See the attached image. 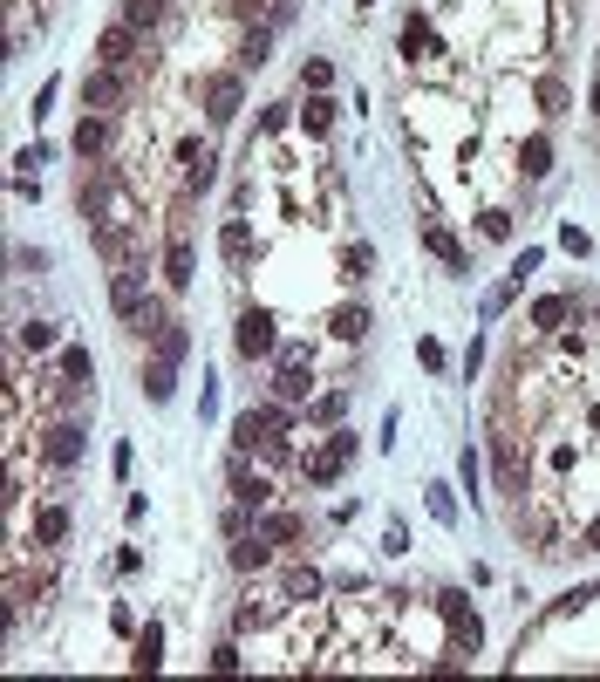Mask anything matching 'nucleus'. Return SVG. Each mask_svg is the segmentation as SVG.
<instances>
[{"label":"nucleus","mask_w":600,"mask_h":682,"mask_svg":"<svg viewBox=\"0 0 600 682\" xmlns=\"http://www.w3.org/2000/svg\"><path fill=\"white\" fill-rule=\"evenodd\" d=\"M232 348H239L246 362L280 355V321H273V307H239V321H232Z\"/></svg>","instance_id":"1"},{"label":"nucleus","mask_w":600,"mask_h":682,"mask_svg":"<svg viewBox=\"0 0 600 682\" xmlns=\"http://www.w3.org/2000/svg\"><path fill=\"white\" fill-rule=\"evenodd\" d=\"M437 614H444V628H450V642H457V655H478V648H485V621H478V607L464 601L457 587H444V594H437Z\"/></svg>","instance_id":"2"},{"label":"nucleus","mask_w":600,"mask_h":682,"mask_svg":"<svg viewBox=\"0 0 600 682\" xmlns=\"http://www.w3.org/2000/svg\"><path fill=\"white\" fill-rule=\"evenodd\" d=\"M246 110V76H239V69H219V76H205V116H212V123H232V116Z\"/></svg>","instance_id":"3"},{"label":"nucleus","mask_w":600,"mask_h":682,"mask_svg":"<svg viewBox=\"0 0 600 682\" xmlns=\"http://www.w3.org/2000/svg\"><path fill=\"white\" fill-rule=\"evenodd\" d=\"M123 96H130V69H103V62H96V69L82 76V103H89L96 116H116Z\"/></svg>","instance_id":"4"},{"label":"nucleus","mask_w":600,"mask_h":682,"mask_svg":"<svg viewBox=\"0 0 600 682\" xmlns=\"http://www.w3.org/2000/svg\"><path fill=\"white\" fill-rule=\"evenodd\" d=\"M82 451H89V430H82V423H48V430H41V457H48L55 471H75Z\"/></svg>","instance_id":"5"},{"label":"nucleus","mask_w":600,"mask_h":682,"mask_svg":"<svg viewBox=\"0 0 600 682\" xmlns=\"http://www.w3.org/2000/svg\"><path fill=\"white\" fill-rule=\"evenodd\" d=\"M96 62H103V69H137V62H144V35L123 28V21L103 28V35H96Z\"/></svg>","instance_id":"6"},{"label":"nucleus","mask_w":600,"mask_h":682,"mask_svg":"<svg viewBox=\"0 0 600 682\" xmlns=\"http://www.w3.org/2000/svg\"><path fill=\"white\" fill-rule=\"evenodd\" d=\"M178 164H185V191H191V198H205V191L219 185V157L205 151L198 137H185V144H178Z\"/></svg>","instance_id":"7"},{"label":"nucleus","mask_w":600,"mask_h":682,"mask_svg":"<svg viewBox=\"0 0 600 682\" xmlns=\"http://www.w3.org/2000/svg\"><path fill=\"white\" fill-rule=\"evenodd\" d=\"M273 396H280V403H314V369H307V355H280Z\"/></svg>","instance_id":"8"},{"label":"nucleus","mask_w":600,"mask_h":682,"mask_svg":"<svg viewBox=\"0 0 600 682\" xmlns=\"http://www.w3.org/2000/svg\"><path fill=\"white\" fill-rule=\"evenodd\" d=\"M219 253H225V266H232V273H246V266H253V253H260V239H253V226H246V219H225V232H219Z\"/></svg>","instance_id":"9"},{"label":"nucleus","mask_w":600,"mask_h":682,"mask_svg":"<svg viewBox=\"0 0 600 682\" xmlns=\"http://www.w3.org/2000/svg\"><path fill=\"white\" fill-rule=\"evenodd\" d=\"M110 307H116V321H144V307H150L144 280H137V273H116L110 280Z\"/></svg>","instance_id":"10"},{"label":"nucleus","mask_w":600,"mask_h":682,"mask_svg":"<svg viewBox=\"0 0 600 682\" xmlns=\"http://www.w3.org/2000/svg\"><path fill=\"white\" fill-rule=\"evenodd\" d=\"M191 280H198V253H191V239H171V246H164V287L185 294Z\"/></svg>","instance_id":"11"},{"label":"nucleus","mask_w":600,"mask_h":682,"mask_svg":"<svg viewBox=\"0 0 600 682\" xmlns=\"http://www.w3.org/2000/svg\"><path fill=\"white\" fill-rule=\"evenodd\" d=\"M260 567H273V539L266 532H239L232 539V573H260Z\"/></svg>","instance_id":"12"},{"label":"nucleus","mask_w":600,"mask_h":682,"mask_svg":"<svg viewBox=\"0 0 600 682\" xmlns=\"http://www.w3.org/2000/svg\"><path fill=\"white\" fill-rule=\"evenodd\" d=\"M266 492H273V485H266L260 471H246V451H232V498H239L246 512H260V505H266Z\"/></svg>","instance_id":"13"},{"label":"nucleus","mask_w":600,"mask_h":682,"mask_svg":"<svg viewBox=\"0 0 600 682\" xmlns=\"http://www.w3.org/2000/svg\"><path fill=\"white\" fill-rule=\"evenodd\" d=\"M130 669H137V676H157V669H164V621H144V635H137V655H130Z\"/></svg>","instance_id":"14"},{"label":"nucleus","mask_w":600,"mask_h":682,"mask_svg":"<svg viewBox=\"0 0 600 682\" xmlns=\"http://www.w3.org/2000/svg\"><path fill=\"white\" fill-rule=\"evenodd\" d=\"M69 151L75 157H103V151H110V116H82L75 137H69Z\"/></svg>","instance_id":"15"},{"label":"nucleus","mask_w":600,"mask_h":682,"mask_svg":"<svg viewBox=\"0 0 600 682\" xmlns=\"http://www.w3.org/2000/svg\"><path fill=\"white\" fill-rule=\"evenodd\" d=\"M328 335H335V341H362V335H369V307H362V301H341L335 314H328Z\"/></svg>","instance_id":"16"},{"label":"nucleus","mask_w":600,"mask_h":682,"mask_svg":"<svg viewBox=\"0 0 600 682\" xmlns=\"http://www.w3.org/2000/svg\"><path fill=\"white\" fill-rule=\"evenodd\" d=\"M266 437H273V430H266V410H246V417H232V451H260Z\"/></svg>","instance_id":"17"},{"label":"nucleus","mask_w":600,"mask_h":682,"mask_svg":"<svg viewBox=\"0 0 600 682\" xmlns=\"http://www.w3.org/2000/svg\"><path fill=\"white\" fill-rule=\"evenodd\" d=\"M69 505H41L35 512V546H62V539H69Z\"/></svg>","instance_id":"18"},{"label":"nucleus","mask_w":600,"mask_h":682,"mask_svg":"<svg viewBox=\"0 0 600 682\" xmlns=\"http://www.w3.org/2000/svg\"><path fill=\"white\" fill-rule=\"evenodd\" d=\"M423 246L437 253V260L450 266V273H471V260H464V246H457V232H444V226H423Z\"/></svg>","instance_id":"19"},{"label":"nucleus","mask_w":600,"mask_h":682,"mask_svg":"<svg viewBox=\"0 0 600 682\" xmlns=\"http://www.w3.org/2000/svg\"><path fill=\"white\" fill-rule=\"evenodd\" d=\"M491 457H498V492H519L525 464H519V451H512V437H491Z\"/></svg>","instance_id":"20"},{"label":"nucleus","mask_w":600,"mask_h":682,"mask_svg":"<svg viewBox=\"0 0 600 682\" xmlns=\"http://www.w3.org/2000/svg\"><path fill=\"white\" fill-rule=\"evenodd\" d=\"M144 396H150V403H171V396H178V362L157 355V362L144 369Z\"/></svg>","instance_id":"21"},{"label":"nucleus","mask_w":600,"mask_h":682,"mask_svg":"<svg viewBox=\"0 0 600 682\" xmlns=\"http://www.w3.org/2000/svg\"><path fill=\"white\" fill-rule=\"evenodd\" d=\"M300 130H307V137H328V130H335V96H328V89H321V96H307Z\"/></svg>","instance_id":"22"},{"label":"nucleus","mask_w":600,"mask_h":682,"mask_svg":"<svg viewBox=\"0 0 600 682\" xmlns=\"http://www.w3.org/2000/svg\"><path fill=\"white\" fill-rule=\"evenodd\" d=\"M519 171L525 178H546V171H553V137H525L519 144Z\"/></svg>","instance_id":"23"},{"label":"nucleus","mask_w":600,"mask_h":682,"mask_svg":"<svg viewBox=\"0 0 600 682\" xmlns=\"http://www.w3.org/2000/svg\"><path fill=\"white\" fill-rule=\"evenodd\" d=\"M566 314H573V301H566V294H539V301H532V328H539V335H553Z\"/></svg>","instance_id":"24"},{"label":"nucleus","mask_w":600,"mask_h":682,"mask_svg":"<svg viewBox=\"0 0 600 682\" xmlns=\"http://www.w3.org/2000/svg\"><path fill=\"white\" fill-rule=\"evenodd\" d=\"M403 55H444V48H437V35H430V21H423V14H410V21H403Z\"/></svg>","instance_id":"25"},{"label":"nucleus","mask_w":600,"mask_h":682,"mask_svg":"<svg viewBox=\"0 0 600 682\" xmlns=\"http://www.w3.org/2000/svg\"><path fill=\"white\" fill-rule=\"evenodd\" d=\"M341 471H348V464H341L335 451H321V457H307V464H300V478H307V485H314V492H328V485H335Z\"/></svg>","instance_id":"26"},{"label":"nucleus","mask_w":600,"mask_h":682,"mask_svg":"<svg viewBox=\"0 0 600 682\" xmlns=\"http://www.w3.org/2000/svg\"><path fill=\"white\" fill-rule=\"evenodd\" d=\"M266 55H273V28L260 21V28H246V41H239V69H260Z\"/></svg>","instance_id":"27"},{"label":"nucleus","mask_w":600,"mask_h":682,"mask_svg":"<svg viewBox=\"0 0 600 682\" xmlns=\"http://www.w3.org/2000/svg\"><path fill=\"white\" fill-rule=\"evenodd\" d=\"M341 410H348V389H328V396H314L307 403V423H321V430H335Z\"/></svg>","instance_id":"28"},{"label":"nucleus","mask_w":600,"mask_h":682,"mask_svg":"<svg viewBox=\"0 0 600 682\" xmlns=\"http://www.w3.org/2000/svg\"><path fill=\"white\" fill-rule=\"evenodd\" d=\"M164 21V0H123V28H137V35H150Z\"/></svg>","instance_id":"29"},{"label":"nucleus","mask_w":600,"mask_h":682,"mask_svg":"<svg viewBox=\"0 0 600 682\" xmlns=\"http://www.w3.org/2000/svg\"><path fill=\"white\" fill-rule=\"evenodd\" d=\"M62 376H69L75 389H82V382H96V355H89V348H62Z\"/></svg>","instance_id":"30"},{"label":"nucleus","mask_w":600,"mask_h":682,"mask_svg":"<svg viewBox=\"0 0 600 682\" xmlns=\"http://www.w3.org/2000/svg\"><path fill=\"white\" fill-rule=\"evenodd\" d=\"M260 532L273 539V546H294V539H300V519H294V512H266Z\"/></svg>","instance_id":"31"},{"label":"nucleus","mask_w":600,"mask_h":682,"mask_svg":"<svg viewBox=\"0 0 600 682\" xmlns=\"http://www.w3.org/2000/svg\"><path fill=\"white\" fill-rule=\"evenodd\" d=\"M457 478H464V492H471V498L485 492V457L471 451V444H464V451H457Z\"/></svg>","instance_id":"32"},{"label":"nucleus","mask_w":600,"mask_h":682,"mask_svg":"<svg viewBox=\"0 0 600 682\" xmlns=\"http://www.w3.org/2000/svg\"><path fill=\"white\" fill-rule=\"evenodd\" d=\"M341 273H348V280H369V273H375V246H369V239L341 253Z\"/></svg>","instance_id":"33"},{"label":"nucleus","mask_w":600,"mask_h":682,"mask_svg":"<svg viewBox=\"0 0 600 682\" xmlns=\"http://www.w3.org/2000/svg\"><path fill=\"white\" fill-rule=\"evenodd\" d=\"M321 594V573L314 567H287V601H314Z\"/></svg>","instance_id":"34"},{"label":"nucleus","mask_w":600,"mask_h":682,"mask_svg":"<svg viewBox=\"0 0 600 682\" xmlns=\"http://www.w3.org/2000/svg\"><path fill=\"white\" fill-rule=\"evenodd\" d=\"M300 82H307V96H321V89L335 82V62H328V55H314V62H300Z\"/></svg>","instance_id":"35"},{"label":"nucleus","mask_w":600,"mask_h":682,"mask_svg":"<svg viewBox=\"0 0 600 682\" xmlns=\"http://www.w3.org/2000/svg\"><path fill=\"white\" fill-rule=\"evenodd\" d=\"M512 301H519V280L505 273V287H491V294H485V321H498V314H505Z\"/></svg>","instance_id":"36"},{"label":"nucleus","mask_w":600,"mask_h":682,"mask_svg":"<svg viewBox=\"0 0 600 682\" xmlns=\"http://www.w3.org/2000/svg\"><path fill=\"white\" fill-rule=\"evenodd\" d=\"M430 519H437V526H457V498H450V485H430Z\"/></svg>","instance_id":"37"},{"label":"nucleus","mask_w":600,"mask_h":682,"mask_svg":"<svg viewBox=\"0 0 600 682\" xmlns=\"http://www.w3.org/2000/svg\"><path fill=\"white\" fill-rule=\"evenodd\" d=\"M539 110H546V116H566V82H560V76L539 82Z\"/></svg>","instance_id":"38"},{"label":"nucleus","mask_w":600,"mask_h":682,"mask_svg":"<svg viewBox=\"0 0 600 682\" xmlns=\"http://www.w3.org/2000/svg\"><path fill=\"white\" fill-rule=\"evenodd\" d=\"M328 451H335L341 464H355V451H362V437H355V430H341V423H335V430H328Z\"/></svg>","instance_id":"39"},{"label":"nucleus","mask_w":600,"mask_h":682,"mask_svg":"<svg viewBox=\"0 0 600 682\" xmlns=\"http://www.w3.org/2000/svg\"><path fill=\"white\" fill-rule=\"evenodd\" d=\"M21 348H55V328H48V321H21Z\"/></svg>","instance_id":"40"},{"label":"nucleus","mask_w":600,"mask_h":682,"mask_svg":"<svg viewBox=\"0 0 600 682\" xmlns=\"http://www.w3.org/2000/svg\"><path fill=\"white\" fill-rule=\"evenodd\" d=\"M239 662H246L239 642H219V648H212V669H219V676H239Z\"/></svg>","instance_id":"41"},{"label":"nucleus","mask_w":600,"mask_h":682,"mask_svg":"<svg viewBox=\"0 0 600 682\" xmlns=\"http://www.w3.org/2000/svg\"><path fill=\"white\" fill-rule=\"evenodd\" d=\"M478 226H485V239H512V212H485Z\"/></svg>","instance_id":"42"},{"label":"nucleus","mask_w":600,"mask_h":682,"mask_svg":"<svg viewBox=\"0 0 600 682\" xmlns=\"http://www.w3.org/2000/svg\"><path fill=\"white\" fill-rule=\"evenodd\" d=\"M539 260H546V253H539V246H525L519 260H512V280H519V287H525V273H539Z\"/></svg>","instance_id":"43"},{"label":"nucleus","mask_w":600,"mask_h":682,"mask_svg":"<svg viewBox=\"0 0 600 682\" xmlns=\"http://www.w3.org/2000/svg\"><path fill=\"white\" fill-rule=\"evenodd\" d=\"M382 546H389V553H410V526H403V519H389V532H382Z\"/></svg>","instance_id":"44"},{"label":"nucleus","mask_w":600,"mask_h":682,"mask_svg":"<svg viewBox=\"0 0 600 682\" xmlns=\"http://www.w3.org/2000/svg\"><path fill=\"white\" fill-rule=\"evenodd\" d=\"M560 246H566V253H580V260L594 253V239H587V232H580V226H566V232H560Z\"/></svg>","instance_id":"45"},{"label":"nucleus","mask_w":600,"mask_h":682,"mask_svg":"<svg viewBox=\"0 0 600 682\" xmlns=\"http://www.w3.org/2000/svg\"><path fill=\"white\" fill-rule=\"evenodd\" d=\"M246 519H253V512H246V505H232V512L219 519V532H225V539H239V532H246Z\"/></svg>","instance_id":"46"},{"label":"nucleus","mask_w":600,"mask_h":682,"mask_svg":"<svg viewBox=\"0 0 600 682\" xmlns=\"http://www.w3.org/2000/svg\"><path fill=\"white\" fill-rule=\"evenodd\" d=\"M294 116H287V103H266V116H260V130H287Z\"/></svg>","instance_id":"47"},{"label":"nucleus","mask_w":600,"mask_h":682,"mask_svg":"<svg viewBox=\"0 0 600 682\" xmlns=\"http://www.w3.org/2000/svg\"><path fill=\"white\" fill-rule=\"evenodd\" d=\"M14 266H21V273H41V266H48V253H35V246H21V253H14Z\"/></svg>","instance_id":"48"},{"label":"nucleus","mask_w":600,"mask_h":682,"mask_svg":"<svg viewBox=\"0 0 600 682\" xmlns=\"http://www.w3.org/2000/svg\"><path fill=\"white\" fill-rule=\"evenodd\" d=\"M587 546H600V526H594V532H587Z\"/></svg>","instance_id":"49"},{"label":"nucleus","mask_w":600,"mask_h":682,"mask_svg":"<svg viewBox=\"0 0 600 682\" xmlns=\"http://www.w3.org/2000/svg\"><path fill=\"white\" fill-rule=\"evenodd\" d=\"M594 116H600V82H594Z\"/></svg>","instance_id":"50"}]
</instances>
